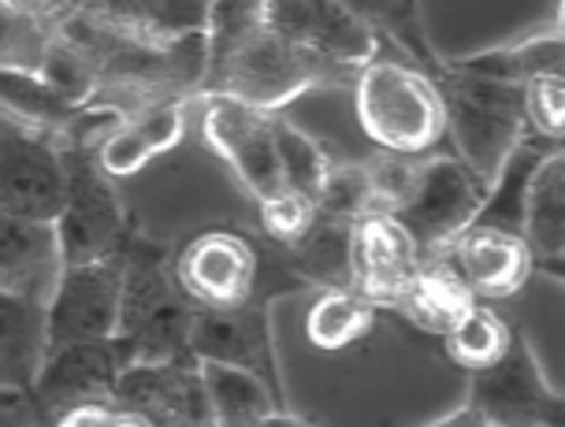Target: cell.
<instances>
[{"instance_id": "24", "label": "cell", "mask_w": 565, "mask_h": 427, "mask_svg": "<svg viewBox=\"0 0 565 427\" xmlns=\"http://www.w3.org/2000/svg\"><path fill=\"white\" fill-rule=\"evenodd\" d=\"M347 12L365 23L380 42H391L406 53V60L428 78L443 75V56L436 53L424 26L420 0H339Z\"/></svg>"}, {"instance_id": "6", "label": "cell", "mask_w": 565, "mask_h": 427, "mask_svg": "<svg viewBox=\"0 0 565 427\" xmlns=\"http://www.w3.org/2000/svg\"><path fill=\"white\" fill-rule=\"evenodd\" d=\"M483 193H488V182L461 157L428 152V157H420L417 182H413L409 198L395 212H387V216L402 223V231L413 238L420 257H439L472 223Z\"/></svg>"}, {"instance_id": "18", "label": "cell", "mask_w": 565, "mask_h": 427, "mask_svg": "<svg viewBox=\"0 0 565 427\" xmlns=\"http://www.w3.org/2000/svg\"><path fill=\"white\" fill-rule=\"evenodd\" d=\"M64 271L53 220H19L0 212V290L49 305Z\"/></svg>"}, {"instance_id": "14", "label": "cell", "mask_w": 565, "mask_h": 427, "mask_svg": "<svg viewBox=\"0 0 565 427\" xmlns=\"http://www.w3.org/2000/svg\"><path fill=\"white\" fill-rule=\"evenodd\" d=\"M198 94H175L164 100H149L135 111H127L119 124L97 141V164L108 171L116 182L138 175L153 160L168 157L186 141L190 111L198 108Z\"/></svg>"}, {"instance_id": "2", "label": "cell", "mask_w": 565, "mask_h": 427, "mask_svg": "<svg viewBox=\"0 0 565 427\" xmlns=\"http://www.w3.org/2000/svg\"><path fill=\"white\" fill-rule=\"evenodd\" d=\"M171 271L194 309H238L257 298L276 301L279 293L306 290L282 246L242 227L201 231L175 249Z\"/></svg>"}, {"instance_id": "17", "label": "cell", "mask_w": 565, "mask_h": 427, "mask_svg": "<svg viewBox=\"0 0 565 427\" xmlns=\"http://www.w3.org/2000/svg\"><path fill=\"white\" fill-rule=\"evenodd\" d=\"M439 257L458 271V279L466 282L477 301H507L536 271L521 235L499 227H477V223H469Z\"/></svg>"}, {"instance_id": "34", "label": "cell", "mask_w": 565, "mask_h": 427, "mask_svg": "<svg viewBox=\"0 0 565 427\" xmlns=\"http://www.w3.org/2000/svg\"><path fill=\"white\" fill-rule=\"evenodd\" d=\"M212 0H160L157 23L168 34H205Z\"/></svg>"}, {"instance_id": "23", "label": "cell", "mask_w": 565, "mask_h": 427, "mask_svg": "<svg viewBox=\"0 0 565 427\" xmlns=\"http://www.w3.org/2000/svg\"><path fill=\"white\" fill-rule=\"evenodd\" d=\"M45 361V305L0 290V394H26Z\"/></svg>"}, {"instance_id": "22", "label": "cell", "mask_w": 565, "mask_h": 427, "mask_svg": "<svg viewBox=\"0 0 565 427\" xmlns=\"http://www.w3.org/2000/svg\"><path fill=\"white\" fill-rule=\"evenodd\" d=\"M472 301L477 298H472L469 287L458 279V271H454L447 260L420 257L413 279L398 290V298L391 301L387 309L398 312L402 320H409L413 328L424 334H443Z\"/></svg>"}, {"instance_id": "27", "label": "cell", "mask_w": 565, "mask_h": 427, "mask_svg": "<svg viewBox=\"0 0 565 427\" xmlns=\"http://www.w3.org/2000/svg\"><path fill=\"white\" fill-rule=\"evenodd\" d=\"M510 331H513V323H507L499 312L488 309V305L472 301L469 309L439 334V339H443L447 361H454L466 372H480L507 353Z\"/></svg>"}, {"instance_id": "37", "label": "cell", "mask_w": 565, "mask_h": 427, "mask_svg": "<svg viewBox=\"0 0 565 427\" xmlns=\"http://www.w3.org/2000/svg\"><path fill=\"white\" fill-rule=\"evenodd\" d=\"M23 4H30V8H34V12H49V8H53V0H23Z\"/></svg>"}, {"instance_id": "11", "label": "cell", "mask_w": 565, "mask_h": 427, "mask_svg": "<svg viewBox=\"0 0 565 427\" xmlns=\"http://www.w3.org/2000/svg\"><path fill=\"white\" fill-rule=\"evenodd\" d=\"M190 350H194V357L249 369L268 383L279 409H290L276 339H271V301L257 298V301L238 305V309H194Z\"/></svg>"}, {"instance_id": "36", "label": "cell", "mask_w": 565, "mask_h": 427, "mask_svg": "<svg viewBox=\"0 0 565 427\" xmlns=\"http://www.w3.org/2000/svg\"><path fill=\"white\" fill-rule=\"evenodd\" d=\"M135 4L141 8V12H149V15H153V19H157V12H160V0H135Z\"/></svg>"}, {"instance_id": "12", "label": "cell", "mask_w": 565, "mask_h": 427, "mask_svg": "<svg viewBox=\"0 0 565 427\" xmlns=\"http://www.w3.org/2000/svg\"><path fill=\"white\" fill-rule=\"evenodd\" d=\"M124 372V353L113 339H83L45 353L42 369L26 391V413L42 424H53L56 413L78 402L113 398L116 380Z\"/></svg>"}, {"instance_id": "32", "label": "cell", "mask_w": 565, "mask_h": 427, "mask_svg": "<svg viewBox=\"0 0 565 427\" xmlns=\"http://www.w3.org/2000/svg\"><path fill=\"white\" fill-rule=\"evenodd\" d=\"M265 19V0H212L209 26H205V49L227 45L231 38L254 30Z\"/></svg>"}, {"instance_id": "4", "label": "cell", "mask_w": 565, "mask_h": 427, "mask_svg": "<svg viewBox=\"0 0 565 427\" xmlns=\"http://www.w3.org/2000/svg\"><path fill=\"white\" fill-rule=\"evenodd\" d=\"M431 83L439 89L443 119H447V135L454 149H458V157L483 182H491L499 175L507 152L529 130L521 86L450 71L447 64H443V75L431 78Z\"/></svg>"}, {"instance_id": "25", "label": "cell", "mask_w": 565, "mask_h": 427, "mask_svg": "<svg viewBox=\"0 0 565 427\" xmlns=\"http://www.w3.org/2000/svg\"><path fill=\"white\" fill-rule=\"evenodd\" d=\"M350 220L317 212V220H312L306 235L295 246H282L290 268H295V276L306 287H350Z\"/></svg>"}, {"instance_id": "29", "label": "cell", "mask_w": 565, "mask_h": 427, "mask_svg": "<svg viewBox=\"0 0 565 427\" xmlns=\"http://www.w3.org/2000/svg\"><path fill=\"white\" fill-rule=\"evenodd\" d=\"M49 49H53L49 19L23 4V0H0V67L38 71L42 75Z\"/></svg>"}, {"instance_id": "20", "label": "cell", "mask_w": 565, "mask_h": 427, "mask_svg": "<svg viewBox=\"0 0 565 427\" xmlns=\"http://www.w3.org/2000/svg\"><path fill=\"white\" fill-rule=\"evenodd\" d=\"M443 64L450 71H466V75H480V78H499V83H513V86H524L536 75H562L565 30H562L558 8H554L547 26L529 30V34H521L518 42L491 45V49H480V53H466V56H443Z\"/></svg>"}, {"instance_id": "7", "label": "cell", "mask_w": 565, "mask_h": 427, "mask_svg": "<svg viewBox=\"0 0 565 427\" xmlns=\"http://www.w3.org/2000/svg\"><path fill=\"white\" fill-rule=\"evenodd\" d=\"M469 405L480 413L483 427L521 424H565V398L543 375L536 350L521 328L510 331V345L499 361L469 372Z\"/></svg>"}, {"instance_id": "26", "label": "cell", "mask_w": 565, "mask_h": 427, "mask_svg": "<svg viewBox=\"0 0 565 427\" xmlns=\"http://www.w3.org/2000/svg\"><path fill=\"white\" fill-rule=\"evenodd\" d=\"M380 309L372 305L365 293H358L353 287H328L317 293V301L306 312V334L317 350L335 353L347 350L358 339L376 328Z\"/></svg>"}, {"instance_id": "8", "label": "cell", "mask_w": 565, "mask_h": 427, "mask_svg": "<svg viewBox=\"0 0 565 427\" xmlns=\"http://www.w3.org/2000/svg\"><path fill=\"white\" fill-rule=\"evenodd\" d=\"M201 108V141L209 152L231 168V175L242 182V190L254 201L271 198L282 190V168L276 152V135H271V111H260L254 105L227 94H205L198 97Z\"/></svg>"}, {"instance_id": "5", "label": "cell", "mask_w": 565, "mask_h": 427, "mask_svg": "<svg viewBox=\"0 0 565 427\" xmlns=\"http://www.w3.org/2000/svg\"><path fill=\"white\" fill-rule=\"evenodd\" d=\"M97 146L60 149L67 168V198L56 216V235L64 264L108 260L124 249L135 216L119 198V182L97 164Z\"/></svg>"}, {"instance_id": "33", "label": "cell", "mask_w": 565, "mask_h": 427, "mask_svg": "<svg viewBox=\"0 0 565 427\" xmlns=\"http://www.w3.org/2000/svg\"><path fill=\"white\" fill-rule=\"evenodd\" d=\"M60 427H146L135 413L124 409L116 398H97V402H78L71 409L56 413Z\"/></svg>"}, {"instance_id": "38", "label": "cell", "mask_w": 565, "mask_h": 427, "mask_svg": "<svg viewBox=\"0 0 565 427\" xmlns=\"http://www.w3.org/2000/svg\"><path fill=\"white\" fill-rule=\"evenodd\" d=\"M0 119H4V116H0Z\"/></svg>"}, {"instance_id": "35", "label": "cell", "mask_w": 565, "mask_h": 427, "mask_svg": "<svg viewBox=\"0 0 565 427\" xmlns=\"http://www.w3.org/2000/svg\"><path fill=\"white\" fill-rule=\"evenodd\" d=\"M12 409H26V394H12V391L0 394V413H12Z\"/></svg>"}, {"instance_id": "21", "label": "cell", "mask_w": 565, "mask_h": 427, "mask_svg": "<svg viewBox=\"0 0 565 427\" xmlns=\"http://www.w3.org/2000/svg\"><path fill=\"white\" fill-rule=\"evenodd\" d=\"M198 364H201V383H205L209 394L212 424H227V427L309 424L290 409H279L268 383L249 369H238V364H224V361H205V357H198Z\"/></svg>"}, {"instance_id": "13", "label": "cell", "mask_w": 565, "mask_h": 427, "mask_svg": "<svg viewBox=\"0 0 565 427\" xmlns=\"http://www.w3.org/2000/svg\"><path fill=\"white\" fill-rule=\"evenodd\" d=\"M113 398L153 427H198L212 424L209 394L201 383L198 357L153 361V364H124Z\"/></svg>"}, {"instance_id": "28", "label": "cell", "mask_w": 565, "mask_h": 427, "mask_svg": "<svg viewBox=\"0 0 565 427\" xmlns=\"http://www.w3.org/2000/svg\"><path fill=\"white\" fill-rule=\"evenodd\" d=\"M271 135H276L282 186H290V190H298L317 201V193L324 186L328 168L335 164V157L328 152L324 141L312 138L309 130H301L298 124H290L282 111H271Z\"/></svg>"}, {"instance_id": "16", "label": "cell", "mask_w": 565, "mask_h": 427, "mask_svg": "<svg viewBox=\"0 0 565 427\" xmlns=\"http://www.w3.org/2000/svg\"><path fill=\"white\" fill-rule=\"evenodd\" d=\"M420 264V249L402 231V223L387 212H369L353 220L350 231V287L387 309L398 290L413 279Z\"/></svg>"}, {"instance_id": "19", "label": "cell", "mask_w": 565, "mask_h": 427, "mask_svg": "<svg viewBox=\"0 0 565 427\" xmlns=\"http://www.w3.org/2000/svg\"><path fill=\"white\" fill-rule=\"evenodd\" d=\"M521 238L532 253V268L562 279L565 271V146L551 149L529 182Z\"/></svg>"}, {"instance_id": "3", "label": "cell", "mask_w": 565, "mask_h": 427, "mask_svg": "<svg viewBox=\"0 0 565 427\" xmlns=\"http://www.w3.org/2000/svg\"><path fill=\"white\" fill-rule=\"evenodd\" d=\"M353 111L365 138L383 152L428 157L447 138L439 89L424 71L391 56H372L353 75Z\"/></svg>"}, {"instance_id": "15", "label": "cell", "mask_w": 565, "mask_h": 427, "mask_svg": "<svg viewBox=\"0 0 565 427\" xmlns=\"http://www.w3.org/2000/svg\"><path fill=\"white\" fill-rule=\"evenodd\" d=\"M265 23L309 53L361 67L383 53V42L339 0H265Z\"/></svg>"}, {"instance_id": "30", "label": "cell", "mask_w": 565, "mask_h": 427, "mask_svg": "<svg viewBox=\"0 0 565 427\" xmlns=\"http://www.w3.org/2000/svg\"><path fill=\"white\" fill-rule=\"evenodd\" d=\"M257 209H260V223H265V238H271L276 246H295L312 227V220H317V201L290 186L257 201Z\"/></svg>"}, {"instance_id": "31", "label": "cell", "mask_w": 565, "mask_h": 427, "mask_svg": "<svg viewBox=\"0 0 565 427\" xmlns=\"http://www.w3.org/2000/svg\"><path fill=\"white\" fill-rule=\"evenodd\" d=\"M524 124L536 135L562 141L565 138V75H536L521 86Z\"/></svg>"}, {"instance_id": "10", "label": "cell", "mask_w": 565, "mask_h": 427, "mask_svg": "<svg viewBox=\"0 0 565 427\" xmlns=\"http://www.w3.org/2000/svg\"><path fill=\"white\" fill-rule=\"evenodd\" d=\"M64 198L67 168L56 141L0 119V212L56 223Z\"/></svg>"}, {"instance_id": "1", "label": "cell", "mask_w": 565, "mask_h": 427, "mask_svg": "<svg viewBox=\"0 0 565 427\" xmlns=\"http://www.w3.org/2000/svg\"><path fill=\"white\" fill-rule=\"evenodd\" d=\"M358 67L335 64V60L309 53L276 34L265 19L231 38L227 45L205 49V94H227L254 105L260 111H282L290 100L312 94V89H350Z\"/></svg>"}, {"instance_id": "9", "label": "cell", "mask_w": 565, "mask_h": 427, "mask_svg": "<svg viewBox=\"0 0 565 427\" xmlns=\"http://www.w3.org/2000/svg\"><path fill=\"white\" fill-rule=\"evenodd\" d=\"M119 253L108 260L64 264L53 298L45 305V353L83 339H113L119 331Z\"/></svg>"}]
</instances>
